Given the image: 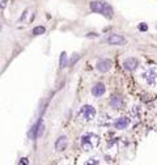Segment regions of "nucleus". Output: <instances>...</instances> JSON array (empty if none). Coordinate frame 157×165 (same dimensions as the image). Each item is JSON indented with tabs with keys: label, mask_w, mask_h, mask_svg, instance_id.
<instances>
[{
	"label": "nucleus",
	"mask_w": 157,
	"mask_h": 165,
	"mask_svg": "<svg viewBox=\"0 0 157 165\" xmlns=\"http://www.w3.org/2000/svg\"><path fill=\"white\" fill-rule=\"evenodd\" d=\"M86 164H98L97 160H94V159H90V161H88Z\"/></svg>",
	"instance_id": "f3484780"
},
{
	"label": "nucleus",
	"mask_w": 157,
	"mask_h": 165,
	"mask_svg": "<svg viewBox=\"0 0 157 165\" xmlns=\"http://www.w3.org/2000/svg\"><path fill=\"white\" fill-rule=\"evenodd\" d=\"M143 79L145 80L149 85H155L157 81V68H149L143 73Z\"/></svg>",
	"instance_id": "7ed1b4c3"
},
{
	"label": "nucleus",
	"mask_w": 157,
	"mask_h": 165,
	"mask_svg": "<svg viewBox=\"0 0 157 165\" xmlns=\"http://www.w3.org/2000/svg\"><path fill=\"white\" fill-rule=\"evenodd\" d=\"M5 4H7V0H3V2H2V8L5 7Z\"/></svg>",
	"instance_id": "a211bd4d"
},
{
	"label": "nucleus",
	"mask_w": 157,
	"mask_h": 165,
	"mask_svg": "<svg viewBox=\"0 0 157 165\" xmlns=\"http://www.w3.org/2000/svg\"><path fill=\"white\" fill-rule=\"evenodd\" d=\"M45 32H46V28L45 26H36L33 29V34L34 36H41V34H45Z\"/></svg>",
	"instance_id": "ddd939ff"
},
{
	"label": "nucleus",
	"mask_w": 157,
	"mask_h": 165,
	"mask_svg": "<svg viewBox=\"0 0 157 165\" xmlns=\"http://www.w3.org/2000/svg\"><path fill=\"white\" fill-rule=\"evenodd\" d=\"M113 67V62L110 59H99L97 64H96V68H97L98 72L101 73H106L110 71V68Z\"/></svg>",
	"instance_id": "20e7f679"
},
{
	"label": "nucleus",
	"mask_w": 157,
	"mask_h": 165,
	"mask_svg": "<svg viewBox=\"0 0 157 165\" xmlns=\"http://www.w3.org/2000/svg\"><path fill=\"white\" fill-rule=\"evenodd\" d=\"M80 114L85 121H92L96 117V109L90 105H84L80 110Z\"/></svg>",
	"instance_id": "39448f33"
},
{
	"label": "nucleus",
	"mask_w": 157,
	"mask_h": 165,
	"mask_svg": "<svg viewBox=\"0 0 157 165\" xmlns=\"http://www.w3.org/2000/svg\"><path fill=\"white\" fill-rule=\"evenodd\" d=\"M139 67V60L136 58H127V59H124V62H123V68L126 69V71H130V72H132L135 71Z\"/></svg>",
	"instance_id": "0eeeda50"
},
{
	"label": "nucleus",
	"mask_w": 157,
	"mask_h": 165,
	"mask_svg": "<svg viewBox=\"0 0 157 165\" xmlns=\"http://www.w3.org/2000/svg\"><path fill=\"white\" fill-rule=\"evenodd\" d=\"M94 138H97V136L92 135V134L84 135V136L81 138V147H82V148H84L85 151H90L92 148H93V146H94V142H93Z\"/></svg>",
	"instance_id": "423d86ee"
},
{
	"label": "nucleus",
	"mask_w": 157,
	"mask_h": 165,
	"mask_svg": "<svg viewBox=\"0 0 157 165\" xmlns=\"http://www.w3.org/2000/svg\"><path fill=\"white\" fill-rule=\"evenodd\" d=\"M67 146H68V139L67 136H59L58 139H56V142H55V149L58 151V152H62L64 151L65 148H67Z\"/></svg>",
	"instance_id": "6e6552de"
},
{
	"label": "nucleus",
	"mask_w": 157,
	"mask_h": 165,
	"mask_svg": "<svg viewBox=\"0 0 157 165\" xmlns=\"http://www.w3.org/2000/svg\"><path fill=\"white\" fill-rule=\"evenodd\" d=\"M128 125H130V119L126 118V117H122V118H119V119H118L117 122L114 123L115 128H118V130H124Z\"/></svg>",
	"instance_id": "9b49d317"
},
{
	"label": "nucleus",
	"mask_w": 157,
	"mask_h": 165,
	"mask_svg": "<svg viewBox=\"0 0 157 165\" xmlns=\"http://www.w3.org/2000/svg\"><path fill=\"white\" fill-rule=\"evenodd\" d=\"M89 7L92 12L102 15L109 20H111L113 16H114V11H113L111 5L106 2H102V0H93V2L89 3Z\"/></svg>",
	"instance_id": "f257e3e1"
},
{
	"label": "nucleus",
	"mask_w": 157,
	"mask_h": 165,
	"mask_svg": "<svg viewBox=\"0 0 157 165\" xmlns=\"http://www.w3.org/2000/svg\"><path fill=\"white\" fill-rule=\"evenodd\" d=\"M59 66H60V68H65V67L68 66V58H67V54H65V53H62V54H60Z\"/></svg>",
	"instance_id": "f8f14e48"
},
{
	"label": "nucleus",
	"mask_w": 157,
	"mask_h": 165,
	"mask_svg": "<svg viewBox=\"0 0 157 165\" xmlns=\"http://www.w3.org/2000/svg\"><path fill=\"white\" fill-rule=\"evenodd\" d=\"M139 30H140V32H147V30H148V25L144 24V23L139 24Z\"/></svg>",
	"instance_id": "2eb2a0df"
},
{
	"label": "nucleus",
	"mask_w": 157,
	"mask_h": 165,
	"mask_svg": "<svg viewBox=\"0 0 157 165\" xmlns=\"http://www.w3.org/2000/svg\"><path fill=\"white\" fill-rule=\"evenodd\" d=\"M105 92H106V86H105V84H102V82H97V84L92 88V93H93L94 97H101L102 94H105Z\"/></svg>",
	"instance_id": "1a4fd4ad"
},
{
	"label": "nucleus",
	"mask_w": 157,
	"mask_h": 165,
	"mask_svg": "<svg viewBox=\"0 0 157 165\" xmlns=\"http://www.w3.org/2000/svg\"><path fill=\"white\" fill-rule=\"evenodd\" d=\"M122 104H123V98L119 94H113L110 97V106L114 107V109H119L122 106Z\"/></svg>",
	"instance_id": "9d476101"
},
{
	"label": "nucleus",
	"mask_w": 157,
	"mask_h": 165,
	"mask_svg": "<svg viewBox=\"0 0 157 165\" xmlns=\"http://www.w3.org/2000/svg\"><path fill=\"white\" fill-rule=\"evenodd\" d=\"M80 59V55H77V54H75V56H72V59L69 60V66H75L76 64V62Z\"/></svg>",
	"instance_id": "4468645a"
},
{
	"label": "nucleus",
	"mask_w": 157,
	"mask_h": 165,
	"mask_svg": "<svg viewBox=\"0 0 157 165\" xmlns=\"http://www.w3.org/2000/svg\"><path fill=\"white\" fill-rule=\"evenodd\" d=\"M20 164H23V165H28V164H29V160L26 159V157H23V159L20 160Z\"/></svg>",
	"instance_id": "dca6fc26"
},
{
	"label": "nucleus",
	"mask_w": 157,
	"mask_h": 165,
	"mask_svg": "<svg viewBox=\"0 0 157 165\" xmlns=\"http://www.w3.org/2000/svg\"><path fill=\"white\" fill-rule=\"evenodd\" d=\"M105 42L111 46H123L127 43V40L120 34H110V36L105 38Z\"/></svg>",
	"instance_id": "f03ea898"
},
{
	"label": "nucleus",
	"mask_w": 157,
	"mask_h": 165,
	"mask_svg": "<svg viewBox=\"0 0 157 165\" xmlns=\"http://www.w3.org/2000/svg\"><path fill=\"white\" fill-rule=\"evenodd\" d=\"M0 29H2V26H0Z\"/></svg>",
	"instance_id": "6ab92c4d"
}]
</instances>
